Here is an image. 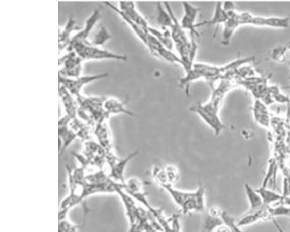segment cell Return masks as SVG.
<instances>
[{
	"label": "cell",
	"mask_w": 290,
	"mask_h": 232,
	"mask_svg": "<svg viewBox=\"0 0 290 232\" xmlns=\"http://www.w3.org/2000/svg\"><path fill=\"white\" fill-rule=\"evenodd\" d=\"M66 50L68 52L74 51L84 60L113 59L126 62L128 57L118 54L100 47L91 46L89 43L71 42Z\"/></svg>",
	"instance_id": "cell-1"
},
{
	"label": "cell",
	"mask_w": 290,
	"mask_h": 232,
	"mask_svg": "<svg viewBox=\"0 0 290 232\" xmlns=\"http://www.w3.org/2000/svg\"><path fill=\"white\" fill-rule=\"evenodd\" d=\"M190 110L197 114L204 123L213 130L215 136H219L226 128L225 125L220 119L219 111L212 107L208 102L205 104H196Z\"/></svg>",
	"instance_id": "cell-2"
},
{
	"label": "cell",
	"mask_w": 290,
	"mask_h": 232,
	"mask_svg": "<svg viewBox=\"0 0 290 232\" xmlns=\"http://www.w3.org/2000/svg\"><path fill=\"white\" fill-rule=\"evenodd\" d=\"M105 99V97L87 96L82 94L76 97L79 108L91 116L96 124L101 120L109 119L110 117L104 107Z\"/></svg>",
	"instance_id": "cell-3"
},
{
	"label": "cell",
	"mask_w": 290,
	"mask_h": 232,
	"mask_svg": "<svg viewBox=\"0 0 290 232\" xmlns=\"http://www.w3.org/2000/svg\"><path fill=\"white\" fill-rule=\"evenodd\" d=\"M58 62L59 67H61L59 75L68 78H77L81 76L84 60L75 52H68L59 58Z\"/></svg>",
	"instance_id": "cell-4"
},
{
	"label": "cell",
	"mask_w": 290,
	"mask_h": 232,
	"mask_svg": "<svg viewBox=\"0 0 290 232\" xmlns=\"http://www.w3.org/2000/svg\"><path fill=\"white\" fill-rule=\"evenodd\" d=\"M109 76L108 73H106L96 75L80 76L77 78H68L59 75V83L66 88L73 96L76 97L81 94V91L85 85L106 78Z\"/></svg>",
	"instance_id": "cell-5"
},
{
	"label": "cell",
	"mask_w": 290,
	"mask_h": 232,
	"mask_svg": "<svg viewBox=\"0 0 290 232\" xmlns=\"http://www.w3.org/2000/svg\"><path fill=\"white\" fill-rule=\"evenodd\" d=\"M147 210L156 218L162 227V232H181L179 215L174 214L169 218H166L161 209L155 208L151 205L147 207Z\"/></svg>",
	"instance_id": "cell-6"
},
{
	"label": "cell",
	"mask_w": 290,
	"mask_h": 232,
	"mask_svg": "<svg viewBox=\"0 0 290 232\" xmlns=\"http://www.w3.org/2000/svg\"><path fill=\"white\" fill-rule=\"evenodd\" d=\"M182 3L183 15L180 22L181 25L183 29L190 31L191 38L199 37V32L196 29L195 26L196 20L200 9L189 2H183Z\"/></svg>",
	"instance_id": "cell-7"
},
{
	"label": "cell",
	"mask_w": 290,
	"mask_h": 232,
	"mask_svg": "<svg viewBox=\"0 0 290 232\" xmlns=\"http://www.w3.org/2000/svg\"><path fill=\"white\" fill-rule=\"evenodd\" d=\"M174 23L170 28L171 38H172L174 46L178 52L182 49L188 47L191 43V40H189L188 36L186 34L181 25L180 22H178L175 15H173Z\"/></svg>",
	"instance_id": "cell-8"
},
{
	"label": "cell",
	"mask_w": 290,
	"mask_h": 232,
	"mask_svg": "<svg viewBox=\"0 0 290 232\" xmlns=\"http://www.w3.org/2000/svg\"><path fill=\"white\" fill-rule=\"evenodd\" d=\"M138 154L136 151L131 153L129 156L124 158H117L113 164L110 166V173L109 177L113 181L121 184H125L124 173L130 161L133 159Z\"/></svg>",
	"instance_id": "cell-9"
},
{
	"label": "cell",
	"mask_w": 290,
	"mask_h": 232,
	"mask_svg": "<svg viewBox=\"0 0 290 232\" xmlns=\"http://www.w3.org/2000/svg\"><path fill=\"white\" fill-rule=\"evenodd\" d=\"M101 17V8H97L85 22L84 27L72 37L71 42H88V38Z\"/></svg>",
	"instance_id": "cell-10"
},
{
	"label": "cell",
	"mask_w": 290,
	"mask_h": 232,
	"mask_svg": "<svg viewBox=\"0 0 290 232\" xmlns=\"http://www.w3.org/2000/svg\"><path fill=\"white\" fill-rule=\"evenodd\" d=\"M165 7L160 2L156 4V16L158 24L163 30H170L174 23V12L168 2H165Z\"/></svg>",
	"instance_id": "cell-11"
},
{
	"label": "cell",
	"mask_w": 290,
	"mask_h": 232,
	"mask_svg": "<svg viewBox=\"0 0 290 232\" xmlns=\"http://www.w3.org/2000/svg\"><path fill=\"white\" fill-rule=\"evenodd\" d=\"M82 28L77 24L74 16L71 15L68 18V22L62 29L59 28L58 35L59 52H60L64 49H67L72 39V32L80 31Z\"/></svg>",
	"instance_id": "cell-12"
},
{
	"label": "cell",
	"mask_w": 290,
	"mask_h": 232,
	"mask_svg": "<svg viewBox=\"0 0 290 232\" xmlns=\"http://www.w3.org/2000/svg\"><path fill=\"white\" fill-rule=\"evenodd\" d=\"M118 8L139 26L148 30L149 26L146 19L136 8V4L133 2H120Z\"/></svg>",
	"instance_id": "cell-13"
},
{
	"label": "cell",
	"mask_w": 290,
	"mask_h": 232,
	"mask_svg": "<svg viewBox=\"0 0 290 232\" xmlns=\"http://www.w3.org/2000/svg\"><path fill=\"white\" fill-rule=\"evenodd\" d=\"M103 3L105 4L106 6L111 8L112 10L116 12L122 20H124V21L127 23L130 28H132L135 35H136L138 37V38L140 39L146 46L147 37H148L149 34L148 30L145 29V28L139 26L138 24L133 22V20L130 19L123 12H122L119 8H118V7L114 6L111 3L105 2H103Z\"/></svg>",
	"instance_id": "cell-14"
},
{
	"label": "cell",
	"mask_w": 290,
	"mask_h": 232,
	"mask_svg": "<svg viewBox=\"0 0 290 232\" xmlns=\"http://www.w3.org/2000/svg\"><path fill=\"white\" fill-rule=\"evenodd\" d=\"M228 15L229 18L226 22L223 24V29L221 42L224 46H228L230 44L237 28L240 26L238 12L236 11H233L228 13Z\"/></svg>",
	"instance_id": "cell-15"
},
{
	"label": "cell",
	"mask_w": 290,
	"mask_h": 232,
	"mask_svg": "<svg viewBox=\"0 0 290 232\" xmlns=\"http://www.w3.org/2000/svg\"><path fill=\"white\" fill-rule=\"evenodd\" d=\"M59 96L62 100L66 115L69 116L73 120H75L77 117V111H78V104L76 100L73 98V96L68 89L59 85Z\"/></svg>",
	"instance_id": "cell-16"
},
{
	"label": "cell",
	"mask_w": 290,
	"mask_h": 232,
	"mask_svg": "<svg viewBox=\"0 0 290 232\" xmlns=\"http://www.w3.org/2000/svg\"><path fill=\"white\" fill-rule=\"evenodd\" d=\"M126 102L121 101L116 97H106L104 102V107L105 111L110 116L112 115L117 114H125L130 116L134 117L136 115L126 108Z\"/></svg>",
	"instance_id": "cell-17"
},
{
	"label": "cell",
	"mask_w": 290,
	"mask_h": 232,
	"mask_svg": "<svg viewBox=\"0 0 290 232\" xmlns=\"http://www.w3.org/2000/svg\"><path fill=\"white\" fill-rule=\"evenodd\" d=\"M223 3L217 2L215 4L214 14L210 19L203 20L202 22L196 24L195 27L197 28L205 26H219L223 24L228 19L227 12L223 10Z\"/></svg>",
	"instance_id": "cell-18"
},
{
	"label": "cell",
	"mask_w": 290,
	"mask_h": 232,
	"mask_svg": "<svg viewBox=\"0 0 290 232\" xmlns=\"http://www.w3.org/2000/svg\"><path fill=\"white\" fill-rule=\"evenodd\" d=\"M244 190L249 202V205H250V209L246 213H255L263 208L265 205H264L262 198H261L259 193L256 192V189L252 188L250 184H245Z\"/></svg>",
	"instance_id": "cell-19"
},
{
	"label": "cell",
	"mask_w": 290,
	"mask_h": 232,
	"mask_svg": "<svg viewBox=\"0 0 290 232\" xmlns=\"http://www.w3.org/2000/svg\"><path fill=\"white\" fill-rule=\"evenodd\" d=\"M253 112L257 123L263 127L268 128L270 125V118L268 115L266 105H265L262 101L256 100Z\"/></svg>",
	"instance_id": "cell-20"
},
{
	"label": "cell",
	"mask_w": 290,
	"mask_h": 232,
	"mask_svg": "<svg viewBox=\"0 0 290 232\" xmlns=\"http://www.w3.org/2000/svg\"><path fill=\"white\" fill-rule=\"evenodd\" d=\"M161 187L168 192L174 202L180 207L184 204L187 199L194 195V192H186V191L178 190L174 188L173 185L169 184L163 185Z\"/></svg>",
	"instance_id": "cell-21"
},
{
	"label": "cell",
	"mask_w": 290,
	"mask_h": 232,
	"mask_svg": "<svg viewBox=\"0 0 290 232\" xmlns=\"http://www.w3.org/2000/svg\"><path fill=\"white\" fill-rule=\"evenodd\" d=\"M59 138L62 142V148L61 150V155L65 150L74 141L78 136L77 134L71 128L70 126H58Z\"/></svg>",
	"instance_id": "cell-22"
},
{
	"label": "cell",
	"mask_w": 290,
	"mask_h": 232,
	"mask_svg": "<svg viewBox=\"0 0 290 232\" xmlns=\"http://www.w3.org/2000/svg\"><path fill=\"white\" fill-rule=\"evenodd\" d=\"M262 198L264 205L271 206L273 203L283 200L282 194L275 192L267 188V187L261 186L259 188L255 189Z\"/></svg>",
	"instance_id": "cell-23"
},
{
	"label": "cell",
	"mask_w": 290,
	"mask_h": 232,
	"mask_svg": "<svg viewBox=\"0 0 290 232\" xmlns=\"http://www.w3.org/2000/svg\"><path fill=\"white\" fill-rule=\"evenodd\" d=\"M148 31L160 42L163 46L170 50H173L174 44L171 38L170 30L165 29L160 31L154 27H149Z\"/></svg>",
	"instance_id": "cell-24"
},
{
	"label": "cell",
	"mask_w": 290,
	"mask_h": 232,
	"mask_svg": "<svg viewBox=\"0 0 290 232\" xmlns=\"http://www.w3.org/2000/svg\"><path fill=\"white\" fill-rule=\"evenodd\" d=\"M265 26L277 28H287L290 26V18L278 17V16L265 17Z\"/></svg>",
	"instance_id": "cell-25"
},
{
	"label": "cell",
	"mask_w": 290,
	"mask_h": 232,
	"mask_svg": "<svg viewBox=\"0 0 290 232\" xmlns=\"http://www.w3.org/2000/svg\"><path fill=\"white\" fill-rule=\"evenodd\" d=\"M112 38V36L104 26H102L93 37L91 42H89L92 46L100 47L103 46L106 42Z\"/></svg>",
	"instance_id": "cell-26"
},
{
	"label": "cell",
	"mask_w": 290,
	"mask_h": 232,
	"mask_svg": "<svg viewBox=\"0 0 290 232\" xmlns=\"http://www.w3.org/2000/svg\"><path fill=\"white\" fill-rule=\"evenodd\" d=\"M156 57H159V58H162L169 63H177L182 67V62L180 57L175 54L172 51L165 47H162L157 51Z\"/></svg>",
	"instance_id": "cell-27"
},
{
	"label": "cell",
	"mask_w": 290,
	"mask_h": 232,
	"mask_svg": "<svg viewBox=\"0 0 290 232\" xmlns=\"http://www.w3.org/2000/svg\"><path fill=\"white\" fill-rule=\"evenodd\" d=\"M194 198L197 206L196 212L202 213L205 211V188L203 185H200L198 188L194 191Z\"/></svg>",
	"instance_id": "cell-28"
},
{
	"label": "cell",
	"mask_w": 290,
	"mask_h": 232,
	"mask_svg": "<svg viewBox=\"0 0 290 232\" xmlns=\"http://www.w3.org/2000/svg\"><path fill=\"white\" fill-rule=\"evenodd\" d=\"M142 183L136 177H131L125 182L124 189L128 194L137 193L142 192Z\"/></svg>",
	"instance_id": "cell-29"
},
{
	"label": "cell",
	"mask_w": 290,
	"mask_h": 232,
	"mask_svg": "<svg viewBox=\"0 0 290 232\" xmlns=\"http://www.w3.org/2000/svg\"><path fill=\"white\" fill-rule=\"evenodd\" d=\"M288 50L287 47L279 45L273 48L271 51L270 56L273 61L278 63H283L286 58V52Z\"/></svg>",
	"instance_id": "cell-30"
},
{
	"label": "cell",
	"mask_w": 290,
	"mask_h": 232,
	"mask_svg": "<svg viewBox=\"0 0 290 232\" xmlns=\"http://www.w3.org/2000/svg\"><path fill=\"white\" fill-rule=\"evenodd\" d=\"M221 219L223 224L228 226L230 232H244L240 229L241 227L237 224V219L231 216L227 211H223Z\"/></svg>",
	"instance_id": "cell-31"
},
{
	"label": "cell",
	"mask_w": 290,
	"mask_h": 232,
	"mask_svg": "<svg viewBox=\"0 0 290 232\" xmlns=\"http://www.w3.org/2000/svg\"><path fill=\"white\" fill-rule=\"evenodd\" d=\"M269 211L272 218L276 217L289 216L290 217V208L282 203L281 205L276 207H269Z\"/></svg>",
	"instance_id": "cell-32"
},
{
	"label": "cell",
	"mask_w": 290,
	"mask_h": 232,
	"mask_svg": "<svg viewBox=\"0 0 290 232\" xmlns=\"http://www.w3.org/2000/svg\"><path fill=\"white\" fill-rule=\"evenodd\" d=\"M169 184L171 185L176 184L179 180V173L177 168L174 165H167L165 168Z\"/></svg>",
	"instance_id": "cell-33"
},
{
	"label": "cell",
	"mask_w": 290,
	"mask_h": 232,
	"mask_svg": "<svg viewBox=\"0 0 290 232\" xmlns=\"http://www.w3.org/2000/svg\"><path fill=\"white\" fill-rule=\"evenodd\" d=\"M85 168L83 167L76 168L74 170H72L73 178L78 186H82L85 181H86V176L85 174Z\"/></svg>",
	"instance_id": "cell-34"
},
{
	"label": "cell",
	"mask_w": 290,
	"mask_h": 232,
	"mask_svg": "<svg viewBox=\"0 0 290 232\" xmlns=\"http://www.w3.org/2000/svg\"><path fill=\"white\" fill-rule=\"evenodd\" d=\"M79 229L78 225L73 224L67 219L59 222L58 232H77Z\"/></svg>",
	"instance_id": "cell-35"
},
{
	"label": "cell",
	"mask_w": 290,
	"mask_h": 232,
	"mask_svg": "<svg viewBox=\"0 0 290 232\" xmlns=\"http://www.w3.org/2000/svg\"><path fill=\"white\" fill-rule=\"evenodd\" d=\"M66 170L67 171L68 177V185L69 190H70L71 194L76 193V191L77 188V185L73 178L72 174V170L70 166L67 164Z\"/></svg>",
	"instance_id": "cell-36"
},
{
	"label": "cell",
	"mask_w": 290,
	"mask_h": 232,
	"mask_svg": "<svg viewBox=\"0 0 290 232\" xmlns=\"http://www.w3.org/2000/svg\"><path fill=\"white\" fill-rule=\"evenodd\" d=\"M222 212L223 211L220 210L219 207L214 206L211 207L210 210H208V215L215 218H221Z\"/></svg>",
	"instance_id": "cell-37"
},
{
	"label": "cell",
	"mask_w": 290,
	"mask_h": 232,
	"mask_svg": "<svg viewBox=\"0 0 290 232\" xmlns=\"http://www.w3.org/2000/svg\"><path fill=\"white\" fill-rule=\"evenodd\" d=\"M74 154L76 157L77 160L80 162V164H81V166L83 167V168L85 169V168H87L89 164L90 163V161H89L88 158L86 157L81 155L80 154L75 153Z\"/></svg>",
	"instance_id": "cell-38"
},
{
	"label": "cell",
	"mask_w": 290,
	"mask_h": 232,
	"mask_svg": "<svg viewBox=\"0 0 290 232\" xmlns=\"http://www.w3.org/2000/svg\"><path fill=\"white\" fill-rule=\"evenodd\" d=\"M222 6L223 10L227 12V13H228V12L236 11V6L234 2H224L222 4Z\"/></svg>",
	"instance_id": "cell-39"
},
{
	"label": "cell",
	"mask_w": 290,
	"mask_h": 232,
	"mask_svg": "<svg viewBox=\"0 0 290 232\" xmlns=\"http://www.w3.org/2000/svg\"><path fill=\"white\" fill-rule=\"evenodd\" d=\"M69 211H70V209H59V214H58L59 222L67 219V215L69 213Z\"/></svg>",
	"instance_id": "cell-40"
},
{
	"label": "cell",
	"mask_w": 290,
	"mask_h": 232,
	"mask_svg": "<svg viewBox=\"0 0 290 232\" xmlns=\"http://www.w3.org/2000/svg\"><path fill=\"white\" fill-rule=\"evenodd\" d=\"M214 232H230V229L225 225H222L216 228Z\"/></svg>",
	"instance_id": "cell-41"
},
{
	"label": "cell",
	"mask_w": 290,
	"mask_h": 232,
	"mask_svg": "<svg viewBox=\"0 0 290 232\" xmlns=\"http://www.w3.org/2000/svg\"><path fill=\"white\" fill-rule=\"evenodd\" d=\"M272 223L274 225L275 228L276 229L277 231L278 232H285L284 230L283 229L282 227L280 225L279 223L277 222L276 219H272Z\"/></svg>",
	"instance_id": "cell-42"
},
{
	"label": "cell",
	"mask_w": 290,
	"mask_h": 232,
	"mask_svg": "<svg viewBox=\"0 0 290 232\" xmlns=\"http://www.w3.org/2000/svg\"><path fill=\"white\" fill-rule=\"evenodd\" d=\"M285 178H286L288 184L289 195L290 196V173L288 171H285Z\"/></svg>",
	"instance_id": "cell-43"
},
{
	"label": "cell",
	"mask_w": 290,
	"mask_h": 232,
	"mask_svg": "<svg viewBox=\"0 0 290 232\" xmlns=\"http://www.w3.org/2000/svg\"><path fill=\"white\" fill-rule=\"evenodd\" d=\"M282 204L288 206L290 208V196L284 197L281 202Z\"/></svg>",
	"instance_id": "cell-44"
},
{
	"label": "cell",
	"mask_w": 290,
	"mask_h": 232,
	"mask_svg": "<svg viewBox=\"0 0 290 232\" xmlns=\"http://www.w3.org/2000/svg\"><path fill=\"white\" fill-rule=\"evenodd\" d=\"M144 232H159L156 229H155L153 226L150 225L146 227V229Z\"/></svg>",
	"instance_id": "cell-45"
},
{
	"label": "cell",
	"mask_w": 290,
	"mask_h": 232,
	"mask_svg": "<svg viewBox=\"0 0 290 232\" xmlns=\"http://www.w3.org/2000/svg\"><path fill=\"white\" fill-rule=\"evenodd\" d=\"M202 232H213V231H211L210 229L206 228V227H203V229L202 230Z\"/></svg>",
	"instance_id": "cell-46"
},
{
	"label": "cell",
	"mask_w": 290,
	"mask_h": 232,
	"mask_svg": "<svg viewBox=\"0 0 290 232\" xmlns=\"http://www.w3.org/2000/svg\"><path fill=\"white\" fill-rule=\"evenodd\" d=\"M287 47L288 50L290 51V43H288Z\"/></svg>",
	"instance_id": "cell-47"
},
{
	"label": "cell",
	"mask_w": 290,
	"mask_h": 232,
	"mask_svg": "<svg viewBox=\"0 0 290 232\" xmlns=\"http://www.w3.org/2000/svg\"><path fill=\"white\" fill-rule=\"evenodd\" d=\"M290 88V85L289 86L286 87V89H289Z\"/></svg>",
	"instance_id": "cell-48"
},
{
	"label": "cell",
	"mask_w": 290,
	"mask_h": 232,
	"mask_svg": "<svg viewBox=\"0 0 290 232\" xmlns=\"http://www.w3.org/2000/svg\"><path fill=\"white\" fill-rule=\"evenodd\" d=\"M288 65H289V68H290V60L289 61Z\"/></svg>",
	"instance_id": "cell-49"
}]
</instances>
